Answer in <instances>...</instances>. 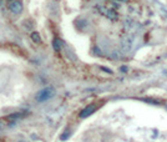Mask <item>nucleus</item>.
<instances>
[{"label":"nucleus","mask_w":167,"mask_h":142,"mask_svg":"<svg viewBox=\"0 0 167 142\" xmlns=\"http://www.w3.org/2000/svg\"><path fill=\"white\" fill-rule=\"evenodd\" d=\"M31 39L34 40L35 43H40V41H41V39H40V35L37 34L36 31H34V32H32V34H31Z\"/></svg>","instance_id":"obj_6"},{"label":"nucleus","mask_w":167,"mask_h":142,"mask_svg":"<svg viewBox=\"0 0 167 142\" xmlns=\"http://www.w3.org/2000/svg\"><path fill=\"white\" fill-rule=\"evenodd\" d=\"M54 94V91L52 89H45V90H41L39 94H37L36 96V99H37V101H40V102H43V101H46L48 99H50L52 96Z\"/></svg>","instance_id":"obj_1"},{"label":"nucleus","mask_w":167,"mask_h":142,"mask_svg":"<svg viewBox=\"0 0 167 142\" xmlns=\"http://www.w3.org/2000/svg\"><path fill=\"white\" fill-rule=\"evenodd\" d=\"M52 46H54V49H55V51H60L61 46H62V41H61L60 39H54Z\"/></svg>","instance_id":"obj_5"},{"label":"nucleus","mask_w":167,"mask_h":142,"mask_svg":"<svg viewBox=\"0 0 167 142\" xmlns=\"http://www.w3.org/2000/svg\"><path fill=\"white\" fill-rule=\"evenodd\" d=\"M9 8L12 12H15V14H20V12L23 11V4L20 0H11L10 4H9Z\"/></svg>","instance_id":"obj_3"},{"label":"nucleus","mask_w":167,"mask_h":142,"mask_svg":"<svg viewBox=\"0 0 167 142\" xmlns=\"http://www.w3.org/2000/svg\"><path fill=\"white\" fill-rule=\"evenodd\" d=\"M4 3V0H0V6H1V4Z\"/></svg>","instance_id":"obj_7"},{"label":"nucleus","mask_w":167,"mask_h":142,"mask_svg":"<svg viewBox=\"0 0 167 142\" xmlns=\"http://www.w3.org/2000/svg\"><path fill=\"white\" fill-rule=\"evenodd\" d=\"M97 9L101 11V14H104L105 16H107L108 19H111V20H116V19H117V14H116L115 10L106 9V8H104V6H97Z\"/></svg>","instance_id":"obj_4"},{"label":"nucleus","mask_w":167,"mask_h":142,"mask_svg":"<svg viewBox=\"0 0 167 142\" xmlns=\"http://www.w3.org/2000/svg\"><path fill=\"white\" fill-rule=\"evenodd\" d=\"M97 110V105H95V103H92V105H89V106H86L84 110L80 112V117L81 119H86V117H89L90 115H92L94 112Z\"/></svg>","instance_id":"obj_2"}]
</instances>
